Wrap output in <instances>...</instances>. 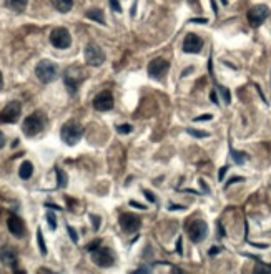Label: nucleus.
<instances>
[{"label": "nucleus", "mask_w": 271, "mask_h": 274, "mask_svg": "<svg viewBox=\"0 0 271 274\" xmlns=\"http://www.w3.org/2000/svg\"><path fill=\"white\" fill-rule=\"evenodd\" d=\"M45 117L42 115L40 111H35V113H32L30 117H27L24 120V123H22V130H24V135L25 136H35L38 135L42 130H43V126H45Z\"/></svg>", "instance_id": "obj_1"}, {"label": "nucleus", "mask_w": 271, "mask_h": 274, "mask_svg": "<svg viewBox=\"0 0 271 274\" xmlns=\"http://www.w3.org/2000/svg\"><path fill=\"white\" fill-rule=\"evenodd\" d=\"M83 135V128L80 126V123L77 122H67L60 130V136L63 140V143H67L69 146H74L77 145L78 142H80V138Z\"/></svg>", "instance_id": "obj_2"}, {"label": "nucleus", "mask_w": 271, "mask_h": 274, "mask_svg": "<svg viewBox=\"0 0 271 274\" xmlns=\"http://www.w3.org/2000/svg\"><path fill=\"white\" fill-rule=\"evenodd\" d=\"M35 75L42 83H52L58 77V66L54 62H50V60H42L35 66Z\"/></svg>", "instance_id": "obj_3"}, {"label": "nucleus", "mask_w": 271, "mask_h": 274, "mask_svg": "<svg viewBox=\"0 0 271 274\" xmlns=\"http://www.w3.org/2000/svg\"><path fill=\"white\" fill-rule=\"evenodd\" d=\"M65 85H67V88L70 93H75L77 88L80 86V83L85 80V73L82 72V68H78V66H70L65 72Z\"/></svg>", "instance_id": "obj_4"}, {"label": "nucleus", "mask_w": 271, "mask_h": 274, "mask_svg": "<svg viewBox=\"0 0 271 274\" xmlns=\"http://www.w3.org/2000/svg\"><path fill=\"white\" fill-rule=\"evenodd\" d=\"M85 62L90 66H100L105 62V52L97 43H88L85 47Z\"/></svg>", "instance_id": "obj_5"}, {"label": "nucleus", "mask_w": 271, "mask_h": 274, "mask_svg": "<svg viewBox=\"0 0 271 274\" xmlns=\"http://www.w3.org/2000/svg\"><path fill=\"white\" fill-rule=\"evenodd\" d=\"M92 261L97 266H100V268H110L115 263V256L110 248H102L100 246L95 251H92Z\"/></svg>", "instance_id": "obj_6"}, {"label": "nucleus", "mask_w": 271, "mask_h": 274, "mask_svg": "<svg viewBox=\"0 0 271 274\" xmlns=\"http://www.w3.org/2000/svg\"><path fill=\"white\" fill-rule=\"evenodd\" d=\"M188 236L193 243H201L208 236V224L203 219H195L188 226Z\"/></svg>", "instance_id": "obj_7"}, {"label": "nucleus", "mask_w": 271, "mask_h": 274, "mask_svg": "<svg viewBox=\"0 0 271 274\" xmlns=\"http://www.w3.org/2000/svg\"><path fill=\"white\" fill-rule=\"evenodd\" d=\"M50 42L52 45L55 47V49H69L70 43H72V37L67 29H63V27H58V29H54L50 33Z\"/></svg>", "instance_id": "obj_8"}, {"label": "nucleus", "mask_w": 271, "mask_h": 274, "mask_svg": "<svg viewBox=\"0 0 271 274\" xmlns=\"http://www.w3.org/2000/svg\"><path fill=\"white\" fill-rule=\"evenodd\" d=\"M118 223H120L122 230L127 233V235H133L138 230L142 228V219L140 216L133 215V213H123L118 219Z\"/></svg>", "instance_id": "obj_9"}, {"label": "nucleus", "mask_w": 271, "mask_h": 274, "mask_svg": "<svg viewBox=\"0 0 271 274\" xmlns=\"http://www.w3.org/2000/svg\"><path fill=\"white\" fill-rule=\"evenodd\" d=\"M22 113L20 102H10L5 108L0 111V123H15Z\"/></svg>", "instance_id": "obj_10"}, {"label": "nucleus", "mask_w": 271, "mask_h": 274, "mask_svg": "<svg viewBox=\"0 0 271 274\" xmlns=\"http://www.w3.org/2000/svg\"><path fill=\"white\" fill-rule=\"evenodd\" d=\"M269 17V9L266 5H255L248 10V22L251 27H260Z\"/></svg>", "instance_id": "obj_11"}, {"label": "nucleus", "mask_w": 271, "mask_h": 274, "mask_svg": "<svg viewBox=\"0 0 271 274\" xmlns=\"http://www.w3.org/2000/svg\"><path fill=\"white\" fill-rule=\"evenodd\" d=\"M170 70V63L163 58H155L148 63V75L151 78H163Z\"/></svg>", "instance_id": "obj_12"}, {"label": "nucleus", "mask_w": 271, "mask_h": 274, "mask_svg": "<svg viewBox=\"0 0 271 274\" xmlns=\"http://www.w3.org/2000/svg\"><path fill=\"white\" fill-rule=\"evenodd\" d=\"M94 108L98 111H108L114 108V95H111V92L103 90L98 93L94 98Z\"/></svg>", "instance_id": "obj_13"}, {"label": "nucleus", "mask_w": 271, "mask_h": 274, "mask_svg": "<svg viewBox=\"0 0 271 274\" xmlns=\"http://www.w3.org/2000/svg\"><path fill=\"white\" fill-rule=\"evenodd\" d=\"M203 49V40L196 33H188L183 40V52L185 53H200Z\"/></svg>", "instance_id": "obj_14"}, {"label": "nucleus", "mask_w": 271, "mask_h": 274, "mask_svg": "<svg viewBox=\"0 0 271 274\" xmlns=\"http://www.w3.org/2000/svg\"><path fill=\"white\" fill-rule=\"evenodd\" d=\"M0 261H2L5 266H10L12 269L17 271V253L14 248H10V246H4V248H0Z\"/></svg>", "instance_id": "obj_15"}, {"label": "nucleus", "mask_w": 271, "mask_h": 274, "mask_svg": "<svg viewBox=\"0 0 271 274\" xmlns=\"http://www.w3.org/2000/svg\"><path fill=\"white\" fill-rule=\"evenodd\" d=\"M7 228H9V231H10L15 238H22V236L25 235V224H24L22 219L18 218V216H15V215L9 216V219H7Z\"/></svg>", "instance_id": "obj_16"}, {"label": "nucleus", "mask_w": 271, "mask_h": 274, "mask_svg": "<svg viewBox=\"0 0 271 274\" xmlns=\"http://www.w3.org/2000/svg\"><path fill=\"white\" fill-rule=\"evenodd\" d=\"M29 0H5V7L14 12H24Z\"/></svg>", "instance_id": "obj_17"}, {"label": "nucleus", "mask_w": 271, "mask_h": 274, "mask_svg": "<svg viewBox=\"0 0 271 274\" xmlns=\"http://www.w3.org/2000/svg\"><path fill=\"white\" fill-rule=\"evenodd\" d=\"M52 5H54L58 12L67 13L72 10V7H74V0H52Z\"/></svg>", "instance_id": "obj_18"}, {"label": "nucleus", "mask_w": 271, "mask_h": 274, "mask_svg": "<svg viewBox=\"0 0 271 274\" xmlns=\"http://www.w3.org/2000/svg\"><path fill=\"white\" fill-rule=\"evenodd\" d=\"M32 173H34V166H32L30 162H24L20 165V168H18V176L22 179H29L32 176Z\"/></svg>", "instance_id": "obj_19"}, {"label": "nucleus", "mask_w": 271, "mask_h": 274, "mask_svg": "<svg viewBox=\"0 0 271 274\" xmlns=\"http://www.w3.org/2000/svg\"><path fill=\"white\" fill-rule=\"evenodd\" d=\"M85 17L87 18H90V20H95V22H98V24H105V15H103V12L100 10V9H92V10H88L87 13H85Z\"/></svg>", "instance_id": "obj_20"}, {"label": "nucleus", "mask_w": 271, "mask_h": 274, "mask_svg": "<svg viewBox=\"0 0 271 274\" xmlns=\"http://www.w3.org/2000/svg\"><path fill=\"white\" fill-rule=\"evenodd\" d=\"M230 153H231V158H233V162H235L236 165H243V163L248 159V155H246L244 151H236V150L231 148Z\"/></svg>", "instance_id": "obj_21"}, {"label": "nucleus", "mask_w": 271, "mask_h": 274, "mask_svg": "<svg viewBox=\"0 0 271 274\" xmlns=\"http://www.w3.org/2000/svg\"><path fill=\"white\" fill-rule=\"evenodd\" d=\"M55 173H57V188H65L67 183H69L67 173H65L63 170H60V168H57Z\"/></svg>", "instance_id": "obj_22"}, {"label": "nucleus", "mask_w": 271, "mask_h": 274, "mask_svg": "<svg viewBox=\"0 0 271 274\" xmlns=\"http://www.w3.org/2000/svg\"><path fill=\"white\" fill-rule=\"evenodd\" d=\"M37 241H38V248H40V253L45 256V255H47V246H45V241H43V236H42V230L40 228L37 230Z\"/></svg>", "instance_id": "obj_23"}, {"label": "nucleus", "mask_w": 271, "mask_h": 274, "mask_svg": "<svg viewBox=\"0 0 271 274\" xmlns=\"http://www.w3.org/2000/svg\"><path fill=\"white\" fill-rule=\"evenodd\" d=\"M117 131L120 133V135H128V133L133 131V126H131V125H118Z\"/></svg>", "instance_id": "obj_24"}, {"label": "nucleus", "mask_w": 271, "mask_h": 274, "mask_svg": "<svg viewBox=\"0 0 271 274\" xmlns=\"http://www.w3.org/2000/svg\"><path fill=\"white\" fill-rule=\"evenodd\" d=\"M187 133L195 138H207L208 133L207 131H198V130H193V128H187Z\"/></svg>", "instance_id": "obj_25"}, {"label": "nucleus", "mask_w": 271, "mask_h": 274, "mask_svg": "<svg viewBox=\"0 0 271 274\" xmlns=\"http://www.w3.org/2000/svg\"><path fill=\"white\" fill-rule=\"evenodd\" d=\"M47 221H49V226H50V230L52 231H55L57 230V219H55V215L52 211L47 213Z\"/></svg>", "instance_id": "obj_26"}, {"label": "nucleus", "mask_w": 271, "mask_h": 274, "mask_svg": "<svg viewBox=\"0 0 271 274\" xmlns=\"http://www.w3.org/2000/svg\"><path fill=\"white\" fill-rule=\"evenodd\" d=\"M220 93H221V97L224 100V103L230 105L231 103V95H230V90L227 88V86H220Z\"/></svg>", "instance_id": "obj_27"}, {"label": "nucleus", "mask_w": 271, "mask_h": 274, "mask_svg": "<svg viewBox=\"0 0 271 274\" xmlns=\"http://www.w3.org/2000/svg\"><path fill=\"white\" fill-rule=\"evenodd\" d=\"M100 246H102V241H100V239H95V241H92L90 244H87V248H85V249H87V251H95L97 248H100Z\"/></svg>", "instance_id": "obj_28"}, {"label": "nucleus", "mask_w": 271, "mask_h": 274, "mask_svg": "<svg viewBox=\"0 0 271 274\" xmlns=\"http://www.w3.org/2000/svg\"><path fill=\"white\" fill-rule=\"evenodd\" d=\"M210 120H213V115L211 113H205L201 117H196L193 122H210Z\"/></svg>", "instance_id": "obj_29"}, {"label": "nucleus", "mask_w": 271, "mask_h": 274, "mask_svg": "<svg viewBox=\"0 0 271 274\" xmlns=\"http://www.w3.org/2000/svg\"><path fill=\"white\" fill-rule=\"evenodd\" d=\"M67 231H69V235H70V239L74 243H77L78 241V235H77V231L72 228V226H67Z\"/></svg>", "instance_id": "obj_30"}, {"label": "nucleus", "mask_w": 271, "mask_h": 274, "mask_svg": "<svg viewBox=\"0 0 271 274\" xmlns=\"http://www.w3.org/2000/svg\"><path fill=\"white\" fill-rule=\"evenodd\" d=\"M90 219H92V221H94V230L97 231L98 228H100V218L95 216V215H90Z\"/></svg>", "instance_id": "obj_31"}, {"label": "nucleus", "mask_w": 271, "mask_h": 274, "mask_svg": "<svg viewBox=\"0 0 271 274\" xmlns=\"http://www.w3.org/2000/svg\"><path fill=\"white\" fill-rule=\"evenodd\" d=\"M110 5H111V9H114L117 13H120V12H122V7H120V4L117 2V0H110Z\"/></svg>", "instance_id": "obj_32"}, {"label": "nucleus", "mask_w": 271, "mask_h": 274, "mask_svg": "<svg viewBox=\"0 0 271 274\" xmlns=\"http://www.w3.org/2000/svg\"><path fill=\"white\" fill-rule=\"evenodd\" d=\"M227 171H228V166H223V168H220V171H218V179H220V181H223V178H224V175H227Z\"/></svg>", "instance_id": "obj_33"}, {"label": "nucleus", "mask_w": 271, "mask_h": 274, "mask_svg": "<svg viewBox=\"0 0 271 274\" xmlns=\"http://www.w3.org/2000/svg\"><path fill=\"white\" fill-rule=\"evenodd\" d=\"M143 195L147 196V199L150 203H155V196H153V193L151 191H148V190H143Z\"/></svg>", "instance_id": "obj_34"}, {"label": "nucleus", "mask_w": 271, "mask_h": 274, "mask_svg": "<svg viewBox=\"0 0 271 274\" xmlns=\"http://www.w3.org/2000/svg\"><path fill=\"white\" fill-rule=\"evenodd\" d=\"M176 253L178 255H183V239L182 238H178V241H176Z\"/></svg>", "instance_id": "obj_35"}, {"label": "nucleus", "mask_w": 271, "mask_h": 274, "mask_svg": "<svg viewBox=\"0 0 271 274\" xmlns=\"http://www.w3.org/2000/svg\"><path fill=\"white\" fill-rule=\"evenodd\" d=\"M236 181H244V178L243 176H233L231 179H228V183H227V188L230 185H233V183H236Z\"/></svg>", "instance_id": "obj_36"}, {"label": "nucleus", "mask_w": 271, "mask_h": 274, "mask_svg": "<svg viewBox=\"0 0 271 274\" xmlns=\"http://www.w3.org/2000/svg\"><path fill=\"white\" fill-rule=\"evenodd\" d=\"M227 236V233H224V228L221 223H218V238H224Z\"/></svg>", "instance_id": "obj_37"}, {"label": "nucleus", "mask_w": 271, "mask_h": 274, "mask_svg": "<svg viewBox=\"0 0 271 274\" xmlns=\"http://www.w3.org/2000/svg\"><path fill=\"white\" fill-rule=\"evenodd\" d=\"M190 24H208L207 18H191Z\"/></svg>", "instance_id": "obj_38"}, {"label": "nucleus", "mask_w": 271, "mask_h": 274, "mask_svg": "<svg viewBox=\"0 0 271 274\" xmlns=\"http://www.w3.org/2000/svg\"><path fill=\"white\" fill-rule=\"evenodd\" d=\"M130 206H135V208H138V210H147V206L137 203V201H130Z\"/></svg>", "instance_id": "obj_39"}, {"label": "nucleus", "mask_w": 271, "mask_h": 274, "mask_svg": "<svg viewBox=\"0 0 271 274\" xmlns=\"http://www.w3.org/2000/svg\"><path fill=\"white\" fill-rule=\"evenodd\" d=\"M210 100H211V102H213L215 105H220V103H218V97H216V92H211V93H210Z\"/></svg>", "instance_id": "obj_40"}, {"label": "nucleus", "mask_w": 271, "mask_h": 274, "mask_svg": "<svg viewBox=\"0 0 271 274\" xmlns=\"http://www.w3.org/2000/svg\"><path fill=\"white\" fill-rule=\"evenodd\" d=\"M221 249H223V248H218V246H213V248L210 249V255H211V256H215V255H218V253H220Z\"/></svg>", "instance_id": "obj_41"}, {"label": "nucleus", "mask_w": 271, "mask_h": 274, "mask_svg": "<svg viewBox=\"0 0 271 274\" xmlns=\"http://www.w3.org/2000/svg\"><path fill=\"white\" fill-rule=\"evenodd\" d=\"M211 4V9H213V13L215 15H218V5H216V0H210Z\"/></svg>", "instance_id": "obj_42"}, {"label": "nucleus", "mask_w": 271, "mask_h": 274, "mask_svg": "<svg viewBox=\"0 0 271 274\" xmlns=\"http://www.w3.org/2000/svg\"><path fill=\"white\" fill-rule=\"evenodd\" d=\"M251 246H255V248H268V244H261V243H253V241H248Z\"/></svg>", "instance_id": "obj_43"}, {"label": "nucleus", "mask_w": 271, "mask_h": 274, "mask_svg": "<svg viewBox=\"0 0 271 274\" xmlns=\"http://www.w3.org/2000/svg\"><path fill=\"white\" fill-rule=\"evenodd\" d=\"M198 183H200V186H201V188H203V191H205V193H210V188H208V186H207V183H205V181H203V179H200V181H198Z\"/></svg>", "instance_id": "obj_44"}, {"label": "nucleus", "mask_w": 271, "mask_h": 274, "mask_svg": "<svg viewBox=\"0 0 271 274\" xmlns=\"http://www.w3.org/2000/svg\"><path fill=\"white\" fill-rule=\"evenodd\" d=\"M4 145H5V136H4V133L0 131V148H4Z\"/></svg>", "instance_id": "obj_45"}, {"label": "nucleus", "mask_w": 271, "mask_h": 274, "mask_svg": "<svg viewBox=\"0 0 271 274\" xmlns=\"http://www.w3.org/2000/svg\"><path fill=\"white\" fill-rule=\"evenodd\" d=\"M170 208H171V210H182V211H183V210H187V208H185V206H176V204L170 206Z\"/></svg>", "instance_id": "obj_46"}, {"label": "nucleus", "mask_w": 271, "mask_h": 274, "mask_svg": "<svg viewBox=\"0 0 271 274\" xmlns=\"http://www.w3.org/2000/svg\"><path fill=\"white\" fill-rule=\"evenodd\" d=\"M4 86V77H2V72H0V88Z\"/></svg>", "instance_id": "obj_47"}, {"label": "nucleus", "mask_w": 271, "mask_h": 274, "mask_svg": "<svg viewBox=\"0 0 271 274\" xmlns=\"http://www.w3.org/2000/svg\"><path fill=\"white\" fill-rule=\"evenodd\" d=\"M221 4L223 5H228V0H221Z\"/></svg>", "instance_id": "obj_48"}, {"label": "nucleus", "mask_w": 271, "mask_h": 274, "mask_svg": "<svg viewBox=\"0 0 271 274\" xmlns=\"http://www.w3.org/2000/svg\"><path fill=\"white\" fill-rule=\"evenodd\" d=\"M188 2H190V4H195V2H198V0H188Z\"/></svg>", "instance_id": "obj_49"}]
</instances>
